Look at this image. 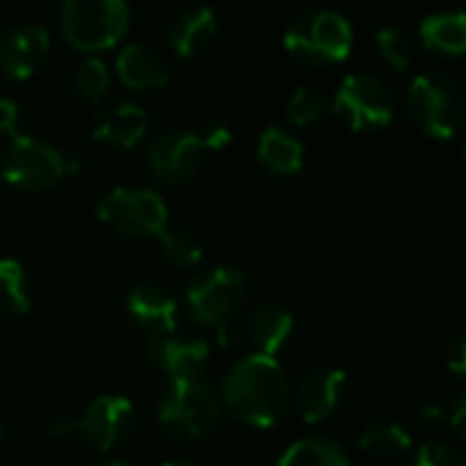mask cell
<instances>
[{"mask_svg":"<svg viewBox=\"0 0 466 466\" xmlns=\"http://www.w3.org/2000/svg\"><path fill=\"white\" fill-rule=\"evenodd\" d=\"M221 415L216 390L202 380H169L158 399V431L177 445L205 440Z\"/></svg>","mask_w":466,"mask_h":466,"instance_id":"7a4b0ae2","label":"cell"},{"mask_svg":"<svg viewBox=\"0 0 466 466\" xmlns=\"http://www.w3.org/2000/svg\"><path fill=\"white\" fill-rule=\"evenodd\" d=\"M418 420L423 429H440L442 423H448V410L440 404V401H423L420 410H418Z\"/></svg>","mask_w":466,"mask_h":466,"instance_id":"4dcf8cb0","label":"cell"},{"mask_svg":"<svg viewBox=\"0 0 466 466\" xmlns=\"http://www.w3.org/2000/svg\"><path fill=\"white\" fill-rule=\"evenodd\" d=\"M208 344L199 339H183L177 333L150 341L147 358L167 380H202L208 369Z\"/></svg>","mask_w":466,"mask_h":466,"instance_id":"9a60e30c","label":"cell"},{"mask_svg":"<svg viewBox=\"0 0 466 466\" xmlns=\"http://www.w3.org/2000/svg\"><path fill=\"white\" fill-rule=\"evenodd\" d=\"M33 306V284L19 259H0V317H25Z\"/></svg>","mask_w":466,"mask_h":466,"instance_id":"603a6c76","label":"cell"},{"mask_svg":"<svg viewBox=\"0 0 466 466\" xmlns=\"http://www.w3.org/2000/svg\"><path fill=\"white\" fill-rule=\"evenodd\" d=\"M347 396V374L341 369H311L295 388V404L306 423L330 420Z\"/></svg>","mask_w":466,"mask_h":466,"instance_id":"4fadbf2b","label":"cell"},{"mask_svg":"<svg viewBox=\"0 0 466 466\" xmlns=\"http://www.w3.org/2000/svg\"><path fill=\"white\" fill-rule=\"evenodd\" d=\"M117 76L131 90H161L169 85L172 68L161 49L150 44H126L117 52Z\"/></svg>","mask_w":466,"mask_h":466,"instance_id":"2e32d148","label":"cell"},{"mask_svg":"<svg viewBox=\"0 0 466 466\" xmlns=\"http://www.w3.org/2000/svg\"><path fill=\"white\" fill-rule=\"evenodd\" d=\"M352 25L344 14L319 8L300 14L284 30V49L303 66L341 63L352 52Z\"/></svg>","mask_w":466,"mask_h":466,"instance_id":"8992f818","label":"cell"},{"mask_svg":"<svg viewBox=\"0 0 466 466\" xmlns=\"http://www.w3.org/2000/svg\"><path fill=\"white\" fill-rule=\"evenodd\" d=\"M3 440H5V423H3V418H0V445H3Z\"/></svg>","mask_w":466,"mask_h":466,"instance_id":"8d00e7d4","label":"cell"},{"mask_svg":"<svg viewBox=\"0 0 466 466\" xmlns=\"http://www.w3.org/2000/svg\"><path fill=\"white\" fill-rule=\"evenodd\" d=\"M410 466H466V461L456 448L442 445V442H429V445L418 448Z\"/></svg>","mask_w":466,"mask_h":466,"instance_id":"f1b7e54d","label":"cell"},{"mask_svg":"<svg viewBox=\"0 0 466 466\" xmlns=\"http://www.w3.org/2000/svg\"><path fill=\"white\" fill-rule=\"evenodd\" d=\"M158 254L175 268H197L205 257L202 243L186 229H164L158 238Z\"/></svg>","mask_w":466,"mask_h":466,"instance_id":"d4e9b609","label":"cell"},{"mask_svg":"<svg viewBox=\"0 0 466 466\" xmlns=\"http://www.w3.org/2000/svg\"><path fill=\"white\" fill-rule=\"evenodd\" d=\"M205 139L194 131H167L147 147V167L167 186L188 183L205 161Z\"/></svg>","mask_w":466,"mask_h":466,"instance_id":"8fae6325","label":"cell"},{"mask_svg":"<svg viewBox=\"0 0 466 466\" xmlns=\"http://www.w3.org/2000/svg\"><path fill=\"white\" fill-rule=\"evenodd\" d=\"M68 172L63 153L35 137H11V145L0 164V177L25 194H41L60 183Z\"/></svg>","mask_w":466,"mask_h":466,"instance_id":"9c48e42d","label":"cell"},{"mask_svg":"<svg viewBox=\"0 0 466 466\" xmlns=\"http://www.w3.org/2000/svg\"><path fill=\"white\" fill-rule=\"evenodd\" d=\"M420 41L431 55L459 57L466 49V16L461 11H437L423 19Z\"/></svg>","mask_w":466,"mask_h":466,"instance_id":"44dd1931","label":"cell"},{"mask_svg":"<svg viewBox=\"0 0 466 466\" xmlns=\"http://www.w3.org/2000/svg\"><path fill=\"white\" fill-rule=\"evenodd\" d=\"M377 49L382 60L396 71H407L415 63V41L410 38V33L399 27H382L377 33Z\"/></svg>","mask_w":466,"mask_h":466,"instance_id":"484cf974","label":"cell"},{"mask_svg":"<svg viewBox=\"0 0 466 466\" xmlns=\"http://www.w3.org/2000/svg\"><path fill=\"white\" fill-rule=\"evenodd\" d=\"M49 57V35L41 25H16L0 38V71L11 79H30Z\"/></svg>","mask_w":466,"mask_h":466,"instance_id":"5bb4252c","label":"cell"},{"mask_svg":"<svg viewBox=\"0 0 466 466\" xmlns=\"http://www.w3.org/2000/svg\"><path fill=\"white\" fill-rule=\"evenodd\" d=\"M137 431V412L126 396H98L79 418H74V437H82L101 453L123 448Z\"/></svg>","mask_w":466,"mask_h":466,"instance_id":"30bf717a","label":"cell"},{"mask_svg":"<svg viewBox=\"0 0 466 466\" xmlns=\"http://www.w3.org/2000/svg\"><path fill=\"white\" fill-rule=\"evenodd\" d=\"M131 11L126 0H63L60 33L79 52L112 49L128 33Z\"/></svg>","mask_w":466,"mask_h":466,"instance_id":"5b68a950","label":"cell"},{"mask_svg":"<svg viewBox=\"0 0 466 466\" xmlns=\"http://www.w3.org/2000/svg\"><path fill=\"white\" fill-rule=\"evenodd\" d=\"M246 333L257 355L276 358L279 352H284V347L295 333V317L281 303H262L251 311Z\"/></svg>","mask_w":466,"mask_h":466,"instance_id":"d6986e66","label":"cell"},{"mask_svg":"<svg viewBox=\"0 0 466 466\" xmlns=\"http://www.w3.org/2000/svg\"><path fill=\"white\" fill-rule=\"evenodd\" d=\"M407 112L415 128H420L426 137L451 139L464 126V87L456 76L442 71L420 74L407 90Z\"/></svg>","mask_w":466,"mask_h":466,"instance_id":"3957f363","label":"cell"},{"mask_svg":"<svg viewBox=\"0 0 466 466\" xmlns=\"http://www.w3.org/2000/svg\"><path fill=\"white\" fill-rule=\"evenodd\" d=\"M257 158L268 172H273L279 177H289L303 169L306 150L298 137H292L289 131H284L279 126H270L262 131V137L257 142Z\"/></svg>","mask_w":466,"mask_h":466,"instance_id":"ffe728a7","label":"cell"},{"mask_svg":"<svg viewBox=\"0 0 466 466\" xmlns=\"http://www.w3.org/2000/svg\"><path fill=\"white\" fill-rule=\"evenodd\" d=\"M16 123H19V109L14 101L0 98V134L16 137Z\"/></svg>","mask_w":466,"mask_h":466,"instance_id":"1f68e13d","label":"cell"},{"mask_svg":"<svg viewBox=\"0 0 466 466\" xmlns=\"http://www.w3.org/2000/svg\"><path fill=\"white\" fill-rule=\"evenodd\" d=\"M161 466H202V464H199V461H194V459L180 456V459H169V461H164Z\"/></svg>","mask_w":466,"mask_h":466,"instance_id":"d590c367","label":"cell"},{"mask_svg":"<svg viewBox=\"0 0 466 466\" xmlns=\"http://www.w3.org/2000/svg\"><path fill=\"white\" fill-rule=\"evenodd\" d=\"M218 401L238 423L248 429H273L289 407L287 371L268 355L254 352L240 358L224 374Z\"/></svg>","mask_w":466,"mask_h":466,"instance_id":"6da1fadb","label":"cell"},{"mask_svg":"<svg viewBox=\"0 0 466 466\" xmlns=\"http://www.w3.org/2000/svg\"><path fill=\"white\" fill-rule=\"evenodd\" d=\"M147 128H150L147 112L131 101H120V104L96 115L93 137L101 145H109L117 150H131L147 134Z\"/></svg>","mask_w":466,"mask_h":466,"instance_id":"ac0fdd59","label":"cell"},{"mask_svg":"<svg viewBox=\"0 0 466 466\" xmlns=\"http://www.w3.org/2000/svg\"><path fill=\"white\" fill-rule=\"evenodd\" d=\"M202 139H205L208 150H224L232 142V131H229V126H213L208 134H202Z\"/></svg>","mask_w":466,"mask_h":466,"instance_id":"d6a6232c","label":"cell"},{"mask_svg":"<svg viewBox=\"0 0 466 466\" xmlns=\"http://www.w3.org/2000/svg\"><path fill=\"white\" fill-rule=\"evenodd\" d=\"M246 292H248V281L243 270L216 265L191 279L186 292V306L199 325L216 330L221 347H229V322L243 309Z\"/></svg>","mask_w":466,"mask_h":466,"instance_id":"277c9868","label":"cell"},{"mask_svg":"<svg viewBox=\"0 0 466 466\" xmlns=\"http://www.w3.org/2000/svg\"><path fill=\"white\" fill-rule=\"evenodd\" d=\"M46 437H74V418H68V420H52L46 426Z\"/></svg>","mask_w":466,"mask_h":466,"instance_id":"836d02e7","label":"cell"},{"mask_svg":"<svg viewBox=\"0 0 466 466\" xmlns=\"http://www.w3.org/2000/svg\"><path fill=\"white\" fill-rule=\"evenodd\" d=\"M98 221L128 240H147L158 238L167 229L169 213L167 202L150 188H112L98 202Z\"/></svg>","mask_w":466,"mask_h":466,"instance_id":"52a82bcc","label":"cell"},{"mask_svg":"<svg viewBox=\"0 0 466 466\" xmlns=\"http://www.w3.org/2000/svg\"><path fill=\"white\" fill-rule=\"evenodd\" d=\"M74 90L90 101V104H98L106 90H109V68L104 66V60L98 57H85L76 71H74Z\"/></svg>","mask_w":466,"mask_h":466,"instance_id":"4316f807","label":"cell"},{"mask_svg":"<svg viewBox=\"0 0 466 466\" xmlns=\"http://www.w3.org/2000/svg\"><path fill=\"white\" fill-rule=\"evenodd\" d=\"M445 363L456 377H464L466 371V339L464 333H456L453 341L445 347Z\"/></svg>","mask_w":466,"mask_h":466,"instance_id":"f546056e","label":"cell"},{"mask_svg":"<svg viewBox=\"0 0 466 466\" xmlns=\"http://www.w3.org/2000/svg\"><path fill=\"white\" fill-rule=\"evenodd\" d=\"M328 109V101L319 90L314 87H298L292 98L287 101V120L292 126H311L317 123Z\"/></svg>","mask_w":466,"mask_h":466,"instance_id":"83f0119b","label":"cell"},{"mask_svg":"<svg viewBox=\"0 0 466 466\" xmlns=\"http://www.w3.org/2000/svg\"><path fill=\"white\" fill-rule=\"evenodd\" d=\"M333 109L352 131H380L396 117V96L382 76L355 71L339 85Z\"/></svg>","mask_w":466,"mask_h":466,"instance_id":"ba28073f","label":"cell"},{"mask_svg":"<svg viewBox=\"0 0 466 466\" xmlns=\"http://www.w3.org/2000/svg\"><path fill=\"white\" fill-rule=\"evenodd\" d=\"M218 33V19L210 5H188L169 27V46L177 57L191 60L210 49Z\"/></svg>","mask_w":466,"mask_h":466,"instance_id":"e0dca14e","label":"cell"},{"mask_svg":"<svg viewBox=\"0 0 466 466\" xmlns=\"http://www.w3.org/2000/svg\"><path fill=\"white\" fill-rule=\"evenodd\" d=\"M358 445L366 456H371L377 461H393L412 451V434L401 423L374 420L360 431Z\"/></svg>","mask_w":466,"mask_h":466,"instance_id":"7402d4cb","label":"cell"},{"mask_svg":"<svg viewBox=\"0 0 466 466\" xmlns=\"http://www.w3.org/2000/svg\"><path fill=\"white\" fill-rule=\"evenodd\" d=\"M131 322L145 336V344L177 333V300L158 284H139L126 298Z\"/></svg>","mask_w":466,"mask_h":466,"instance_id":"7c38bea8","label":"cell"},{"mask_svg":"<svg viewBox=\"0 0 466 466\" xmlns=\"http://www.w3.org/2000/svg\"><path fill=\"white\" fill-rule=\"evenodd\" d=\"M451 423H453L456 434L464 437V393L456 399V410H453V415H451Z\"/></svg>","mask_w":466,"mask_h":466,"instance_id":"e575fe53","label":"cell"},{"mask_svg":"<svg viewBox=\"0 0 466 466\" xmlns=\"http://www.w3.org/2000/svg\"><path fill=\"white\" fill-rule=\"evenodd\" d=\"M96 466H126L123 461H101V464H96Z\"/></svg>","mask_w":466,"mask_h":466,"instance_id":"74e56055","label":"cell"},{"mask_svg":"<svg viewBox=\"0 0 466 466\" xmlns=\"http://www.w3.org/2000/svg\"><path fill=\"white\" fill-rule=\"evenodd\" d=\"M276 466H350V456L328 437H306L289 445Z\"/></svg>","mask_w":466,"mask_h":466,"instance_id":"cb8c5ba5","label":"cell"}]
</instances>
